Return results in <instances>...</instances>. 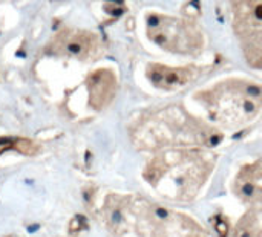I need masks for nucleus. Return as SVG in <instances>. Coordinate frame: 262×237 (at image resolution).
I'll use <instances>...</instances> for the list:
<instances>
[{"label": "nucleus", "mask_w": 262, "mask_h": 237, "mask_svg": "<svg viewBox=\"0 0 262 237\" xmlns=\"http://www.w3.org/2000/svg\"><path fill=\"white\" fill-rule=\"evenodd\" d=\"M236 34L247 44L246 54L255 67H262V0H233Z\"/></svg>", "instance_id": "nucleus-3"}, {"label": "nucleus", "mask_w": 262, "mask_h": 237, "mask_svg": "<svg viewBox=\"0 0 262 237\" xmlns=\"http://www.w3.org/2000/svg\"><path fill=\"white\" fill-rule=\"evenodd\" d=\"M147 75L154 86L160 89H166V90L181 87L192 80L190 69H186V67L173 69V67L161 66V64H152L147 69Z\"/></svg>", "instance_id": "nucleus-4"}, {"label": "nucleus", "mask_w": 262, "mask_h": 237, "mask_svg": "<svg viewBox=\"0 0 262 237\" xmlns=\"http://www.w3.org/2000/svg\"><path fill=\"white\" fill-rule=\"evenodd\" d=\"M206 97L212 118L224 124H239L262 107L261 86L244 81L224 83Z\"/></svg>", "instance_id": "nucleus-1"}, {"label": "nucleus", "mask_w": 262, "mask_h": 237, "mask_svg": "<svg viewBox=\"0 0 262 237\" xmlns=\"http://www.w3.org/2000/svg\"><path fill=\"white\" fill-rule=\"evenodd\" d=\"M68 49H69V52H72V54H80V52L83 51V44L78 43V41H74V43H71V44L68 46Z\"/></svg>", "instance_id": "nucleus-7"}, {"label": "nucleus", "mask_w": 262, "mask_h": 237, "mask_svg": "<svg viewBox=\"0 0 262 237\" xmlns=\"http://www.w3.org/2000/svg\"><path fill=\"white\" fill-rule=\"evenodd\" d=\"M114 77L107 70H100L92 75L89 89H91V103L94 107L101 109L106 106L114 95Z\"/></svg>", "instance_id": "nucleus-5"}, {"label": "nucleus", "mask_w": 262, "mask_h": 237, "mask_svg": "<svg viewBox=\"0 0 262 237\" xmlns=\"http://www.w3.org/2000/svg\"><path fill=\"white\" fill-rule=\"evenodd\" d=\"M14 147V149H17L18 152H21V153H26V155H32V153H35V146L31 143V141H28V139H15L14 143H9V147Z\"/></svg>", "instance_id": "nucleus-6"}, {"label": "nucleus", "mask_w": 262, "mask_h": 237, "mask_svg": "<svg viewBox=\"0 0 262 237\" xmlns=\"http://www.w3.org/2000/svg\"><path fill=\"white\" fill-rule=\"evenodd\" d=\"M147 28L149 37L169 52L195 54L203 48L201 32L184 20L167 15H150Z\"/></svg>", "instance_id": "nucleus-2"}]
</instances>
